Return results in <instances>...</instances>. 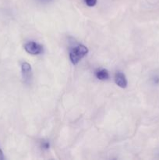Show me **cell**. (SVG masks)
Listing matches in <instances>:
<instances>
[{"label":"cell","mask_w":159,"mask_h":160,"mask_svg":"<svg viewBox=\"0 0 159 160\" xmlns=\"http://www.w3.org/2000/svg\"><path fill=\"white\" fill-rule=\"evenodd\" d=\"M87 52L88 49L87 47L83 45H80L73 48L70 52V59L72 63L76 65L80 61V59L87 54Z\"/></svg>","instance_id":"obj_1"},{"label":"cell","mask_w":159,"mask_h":160,"mask_svg":"<svg viewBox=\"0 0 159 160\" xmlns=\"http://www.w3.org/2000/svg\"><path fill=\"white\" fill-rule=\"evenodd\" d=\"M24 49L26 52L31 55H39L43 52V47L34 42H30L25 44Z\"/></svg>","instance_id":"obj_2"},{"label":"cell","mask_w":159,"mask_h":160,"mask_svg":"<svg viewBox=\"0 0 159 160\" xmlns=\"http://www.w3.org/2000/svg\"><path fill=\"white\" fill-rule=\"evenodd\" d=\"M21 72L23 79L25 81L30 80V78H31V77H32V68H31V66L28 62H24L22 63Z\"/></svg>","instance_id":"obj_3"},{"label":"cell","mask_w":159,"mask_h":160,"mask_svg":"<svg viewBox=\"0 0 159 160\" xmlns=\"http://www.w3.org/2000/svg\"><path fill=\"white\" fill-rule=\"evenodd\" d=\"M115 82L117 85L123 88H125L127 86V80H126V76L121 72H117L115 73Z\"/></svg>","instance_id":"obj_4"},{"label":"cell","mask_w":159,"mask_h":160,"mask_svg":"<svg viewBox=\"0 0 159 160\" xmlns=\"http://www.w3.org/2000/svg\"><path fill=\"white\" fill-rule=\"evenodd\" d=\"M96 77L98 79L101 80V81H104V80H107L109 78V73L106 70H101L96 73Z\"/></svg>","instance_id":"obj_5"},{"label":"cell","mask_w":159,"mask_h":160,"mask_svg":"<svg viewBox=\"0 0 159 160\" xmlns=\"http://www.w3.org/2000/svg\"><path fill=\"white\" fill-rule=\"evenodd\" d=\"M85 2L88 6H94L97 3V0H85Z\"/></svg>","instance_id":"obj_6"},{"label":"cell","mask_w":159,"mask_h":160,"mask_svg":"<svg viewBox=\"0 0 159 160\" xmlns=\"http://www.w3.org/2000/svg\"><path fill=\"white\" fill-rule=\"evenodd\" d=\"M4 159H5L4 155H3V152L2 151V149L0 148V160H3Z\"/></svg>","instance_id":"obj_7"},{"label":"cell","mask_w":159,"mask_h":160,"mask_svg":"<svg viewBox=\"0 0 159 160\" xmlns=\"http://www.w3.org/2000/svg\"><path fill=\"white\" fill-rule=\"evenodd\" d=\"M41 1H42V2H49L50 0H41Z\"/></svg>","instance_id":"obj_8"}]
</instances>
